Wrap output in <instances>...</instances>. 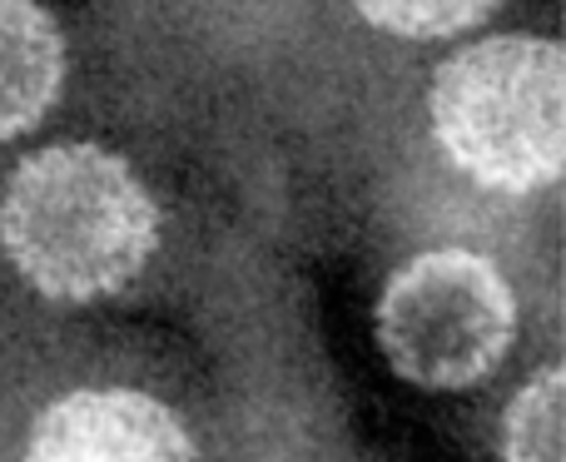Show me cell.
Instances as JSON below:
<instances>
[{
  "instance_id": "6da1fadb",
  "label": "cell",
  "mask_w": 566,
  "mask_h": 462,
  "mask_svg": "<svg viewBox=\"0 0 566 462\" xmlns=\"http://www.w3.org/2000/svg\"><path fill=\"white\" fill-rule=\"evenodd\" d=\"M159 204L119 155L50 145L15 165L0 195V249L35 294L60 304L109 298L149 264Z\"/></svg>"
},
{
  "instance_id": "7a4b0ae2",
  "label": "cell",
  "mask_w": 566,
  "mask_h": 462,
  "mask_svg": "<svg viewBox=\"0 0 566 462\" xmlns=\"http://www.w3.org/2000/svg\"><path fill=\"white\" fill-rule=\"evenodd\" d=\"M557 40L492 35L458 50L432 80V139L452 169L492 195H537L562 175Z\"/></svg>"
},
{
  "instance_id": "3957f363",
  "label": "cell",
  "mask_w": 566,
  "mask_h": 462,
  "mask_svg": "<svg viewBox=\"0 0 566 462\" xmlns=\"http://www.w3.org/2000/svg\"><path fill=\"white\" fill-rule=\"evenodd\" d=\"M517 298L492 259L428 249L388 279L378 298V344L408 384L468 388L507 358Z\"/></svg>"
},
{
  "instance_id": "277c9868",
  "label": "cell",
  "mask_w": 566,
  "mask_h": 462,
  "mask_svg": "<svg viewBox=\"0 0 566 462\" xmlns=\"http://www.w3.org/2000/svg\"><path fill=\"white\" fill-rule=\"evenodd\" d=\"M25 462H195V443L149 393L85 388L40 413Z\"/></svg>"
},
{
  "instance_id": "5b68a950",
  "label": "cell",
  "mask_w": 566,
  "mask_h": 462,
  "mask_svg": "<svg viewBox=\"0 0 566 462\" xmlns=\"http://www.w3.org/2000/svg\"><path fill=\"white\" fill-rule=\"evenodd\" d=\"M65 85V35L35 0H0V139L50 115Z\"/></svg>"
},
{
  "instance_id": "8992f818",
  "label": "cell",
  "mask_w": 566,
  "mask_h": 462,
  "mask_svg": "<svg viewBox=\"0 0 566 462\" xmlns=\"http://www.w3.org/2000/svg\"><path fill=\"white\" fill-rule=\"evenodd\" d=\"M502 453L507 462H562V368L537 374L512 398Z\"/></svg>"
},
{
  "instance_id": "52a82bcc",
  "label": "cell",
  "mask_w": 566,
  "mask_h": 462,
  "mask_svg": "<svg viewBox=\"0 0 566 462\" xmlns=\"http://www.w3.org/2000/svg\"><path fill=\"white\" fill-rule=\"evenodd\" d=\"M353 6L368 25L398 40H448L482 25L497 10V0H353Z\"/></svg>"
}]
</instances>
